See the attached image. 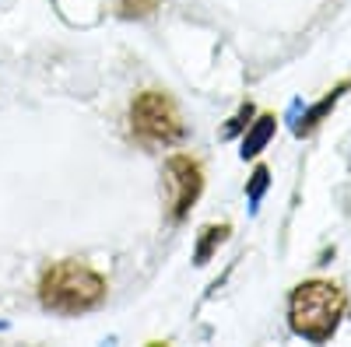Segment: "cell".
Returning a JSON list of instances; mask_svg holds the SVG:
<instances>
[{
    "instance_id": "cell-1",
    "label": "cell",
    "mask_w": 351,
    "mask_h": 347,
    "mask_svg": "<svg viewBox=\"0 0 351 347\" xmlns=\"http://www.w3.org/2000/svg\"><path fill=\"white\" fill-rule=\"evenodd\" d=\"M102 298H106L102 274H95L88 264H77V259H60L39 277V302L49 312L77 316L95 309Z\"/></svg>"
},
{
    "instance_id": "cell-2",
    "label": "cell",
    "mask_w": 351,
    "mask_h": 347,
    "mask_svg": "<svg viewBox=\"0 0 351 347\" xmlns=\"http://www.w3.org/2000/svg\"><path fill=\"white\" fill-rule=\"evenodd\" d=\"M344 316V292L334 281H306L291 292L288 302V323L299 337L324 344L337 333Z\"/></svg>"
},
{
    "instance_id": "cell-3",
    "label": "cell",
    "mask_w": 351,
    "mask_h": 347,
    "mask_svg": "<svg viewBox=\"0 0 351 347\" xmlns=\"http://www.w3.org/2000/svg\"><path fill=\"white\" fill-rule=\"evenodd\" d=\"M130 133L148 144V148H169V144L183 140V120L180 109L165 92H141L130 102Z\"/></svg>"
},
{
    "instance_id": "cell-4",
    "label": "cell",
    "mask_w": 351,
    "mask_h": 347,
    "mask_svg": "<svg viewBox=\"0 0 351 347\" xmlns=\"http://www.w3.org/2000/svg\"><path fill=\"white\" fill-rule=\"evenodd\" d=\"M165 183H169V218L172 221H183L193 204H197V196L204 190V176H200V165L186 155H176L165 162Z\"/></svg>"
},
{
    "instance_id": "cell-5",
    "label": "cell",
    "mask_w": 351,
    "mask_h": 347,
    "mask_svg": "<svg viewBox=\"0 0 351 347\" xmlns=\"http://www.w3.org/2000/svg\"><path fill=\"white\" fill-rule=\"evenodd\" d=\"M271 133H274V116H260V120L253 123V130L246 133V140H243V158L260 155V151H263V144L271 140Z\"/></svg>"
},
{
    "instance_id": "cell-6",
    "label": "cell",
    "mask_w": 351,
    "mask_h": 347,
    "mask_svg": "<svg viewBox=\"0 0 351 347\" xmlns=\"http://www.w3.org/2000/svg\"><path fill=\"white\" fill-rule=\"evenodd\" d=\"M228 239V224H211V228H204V239L197 246V264H208V256Z\"/></svg>"
},
{
    "instance_id": "cell-7",
    "label": "cell",
    "mask_w": 351,
    "mask_h": 347,
    "mask_svg": "<svg viewBox=\"0 0 351 347\" xmlns=\"http://www.w3.org/2000/svg\"><path fill=\"white\" fill-rule=\"evenodd\" d=\"M341 92H344V84H341V88H334V92H330V95H327L324 102H319L316 109H309V112L302 116V123L295 127V133H309V130H313V127H316L319 120H324V116H327V112H330V105L337 102V95H341Z\"/></svg>"
},
{
    "instance_id": "cell-8",
    "label": "cell",
    "mask_w": 351,
    "mask_h": 347,
    "mask_svg": "<svg viewBox=\"0 0 351 347\" xmlns=\"http://www.w3.org/2000/svg\"><path fill=\"white\" fill-rule=\"evenodd\" d=\"M116 8H120L123 18H148V14H155L158 0H116Z\"/></svg>"
},
{
    "instance_id": "cell-9",
    "label": "cell",
    "mask_w": 351,
    "mask_h": 347,
    "mask_svg": "<svg viewBox=\"0 0 351 347\" xmlns=\"http://www.w3.org/2000/svg\"><path fill=\"white\" fill-rule=\"evenodd\" d=\"M267 179H271V172H267V168L260 165V168L253 172V179H250V190H246V193H250V200H253V204H256V200L263 196V190H267Z\"/></svg>"
},
{
    "instance_id": "cell-10",
    "label": "cell",
    "mask_w": 351,
    "mask_h": 347,
    "mask_svg": "<svg viewBox=\"0 0 351 347\" xmlns=\"http://www.w3.org/2000/svg\"><path fill=\"white\" fill-rule=\"evenodd\" d=\"M250 116H253V105L246 102V105L239 109V116H236V120H232V123L225 127V137H232V133H239V130H243V127L250 123Z\"/></svg>"
}]
</instances>
